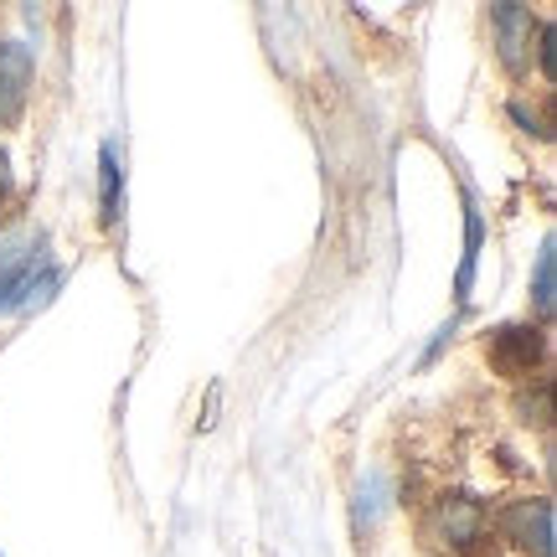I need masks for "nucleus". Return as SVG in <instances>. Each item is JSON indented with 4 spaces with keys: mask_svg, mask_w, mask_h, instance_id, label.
<instances>
[{
    "mask_svg": "<svg viewBox=\"0 0 557 557\" xmlns=\"http://www.w3.org/2000/svg\"><path fill=\"white\" fill-rule=\"evenodd\" d=\"M423 542L434 553H449V557H470L491 542V511L480 506L475 496L465 491H444V496L429 500L423 511Z\"/></svg>",
    "mask_w": 557,
    "mask_h": 557,
    "instance_id": "1",
    "label": "nucleus"
},
{
    "mask_svg": "<svg viewBox=\"0 0 557 557\" xmlns=\"http://www.w3.org/2000/svg\"><path fill=\"white\" fill-rule=\"evenodd\" d=\"M47 243H5L0 248V310H26L62 284V274L41 259Z\"/></svg>",
    "mask_w": 557,
    "mask_h": 557,
    "instance_id": "2",
    "label": "nucleus"
},
{
    "mask_svg": "<svg viewBox=\"0 0 557 557\" xmlns=\"http://www.w3.org/2000/svg\"><path fill=\"white\" fill-rule=\"evenodd\" d=\"M500 542H511L521 557H553V500L547 496H517L506 500L491 521Z\"/></svg>",
    "mask_w": 557,
    "mask_h": 557,
    "instance_id": "3",
    "label": "nucleus"
},
{
    "mask_svg": "<svg viewBox=\"0 0 557 557\" xmlns=\"http://www.w3.org/2000/svg\"><path fill=\"white\" fill-rule=\"evenodd\" d=\"M542 361V331L537 325H506L491 336V367L500 377H532V367Z\"/></svg>",
    "mask_w": 557,
    "mask_h": 557,
    "instance_id": "4",
    "label": "nucleus"
},
{
    "mask_svg": "<svg viewBox=\"0 0 557 557\" xmlns=\"http://www.w3.org/2000/svg\"><path fill=\"white\" fill-rule=\"evenodd\" d=\"M32 94V47L0 41V124H11Z\"/></svg>",
    "mask_w": 557,
    "mask_h": 557,
    "instance_id": "5",
    "label": "nucleus"
},
{
    "mask_svg": "<svg viewBox=\"0 0 557 557\" xmlns=\"http://www.w3.org/2000/svg\"><path fill=\"white\" fill-rule=\"evenodd\" d=\"M491 21H496V32H500V58L511 62V67H521V37H532V16L521 5H496Z\"/></svg>",
    "mask_w": 557,
    "mask_h": 557,
    "instance_id": "6",
    "label": "nucleus"
},
{
    "mask_svg": "<svg viewBox=\"0 0 557 557\" xmlns=\"http://www.w3.org/2000/svg\"><path fill=\"white\" fill-rule=\"evenodd\" d=\"M120 156H114V145H103L99 150V201H103V227H114L120 222Z\"/></svg>",
    "mask_w": 557,
    "mask_h": 557,
    "instance_id": "7",
    "label": "nucleus"
},
{
    "mask_svg": "<svg viewBox=\"0 0 557 557\" xmlns=\"http://www.w3.org/2000/svg\"><path fill=\"white\" fill-rule=\"evenodd\" d=\"M553 289H557V253H553V238H542V248H537V274H532V305H537L542 320L553 315Z\"/></svg>",
    "mask_w": 557,
    "mask_h": 557,
    "instance_id": "8",
    "label": "nucleus"
},
{
    "mask_svg": "<svg viewBox=\"0 0 557 557\" xmlns=\"http://www.w3.org/2000/svg\"><path fill=\"white\" fill-rule=\"evenodd\" d=\"M475 253H480V212L470 207V218H465V269H459V299L470 295V278H475Z\"/></svg>",
    "mask_w": 557,
    "mask_h": 557,
    "instance_id": "9",
    "label": "nucleus"
},
{
    "mask_svg": "<svg viewBox=\"0 0 557 557\" xmlns=\"http://www.w3.org/2000/svg\"><path fill=\"white\" fill-rule=\"evenodd\" d=\"M5 197H11V160L0 150V207H5Z\"/></svg>",
    "mask_w": 557,
    "mask_h": 557,
    "instance_id": "10",
    "label": "nucleus"
}]
</instances>
